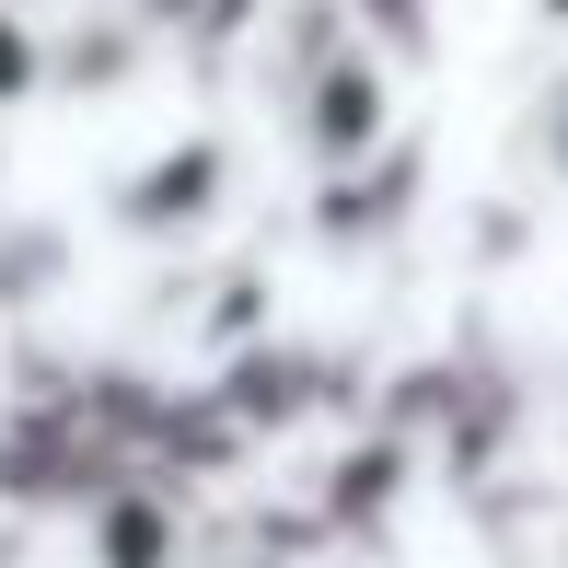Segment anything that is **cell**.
<instances>
[{
  "label": "cell",
  "mask_w": 568,
  "mask_h": 568,
  "mask_svg": "<svg viewBox=\"0 0 568 568\" xmlns=\"http://www.w3.org/2000/svg\"><path fill=\"white\" fill-rule=\"evenodd\" d=\"M267 70H278V128L314 174H359L395 151V70L348 23V0H291L267 36Z\"/></svg>",
  "instance_id": "cell-1"
},
{
  "label": "cell",
  "mask_w": 568,
  "mask_h": 568,
  "mask_svg": "<svg viewBox=\"0 0 568 568\" xmlns=\"http://www.w3.org/2000/svg\"><path fill=\"white\" fill-rule=\"evenodd\" d=\"M116 232H140V244H186V232H210L232 210V140H163L151 163L116 174Z\"/></svg>",
  "instance_id": "cell-2"
},
{
  "label": "cell",
  "mask_w": 568,
  "mask_h": 568,
  "mask_svg": "<svg viewBox=\"0 0 568 568\" xmlns=\"http://www.w3.org/2000/svg\"><path fill=\"white\" fill-rule=\"evenodd\" d=\"M82 546H93V568H174L186 557V523H174V499H151V487H116V499H93Z\"/></svg>",
  "instance_id": "cell-3"
},
{
  "label": "cell",
  "mask_w": 568,
  "mask_h": 568,
  "mask_svg": "<svg viewBox=\"0 0 568 568\" xmlns=\"http://www.w3.org/2000/svg\"><path fill=\"white\" fill-rule=\"evenodd\" d=\"M47 70H59V47H47V23L0 0V116H23V105H36V93H47Z\"/></svg>",
  "instance_id": "cell-4"
},
{
  "label": "cell",
  "mask_w": 568,
  "mask_h": 568,
  "mask_svg": "<svg viewBox=\"0 0 568 568\" xmlns=\"http://www.w3.org/2000/svg\"><path fill=\"white\" fill-rule=\"evenodd\" d=\"M546 163H557V186H568V82L546 93Z\"/></svg>",
  "instance_id": "cell-5"
},
{
  "label": "cell",
  "mask_w": 568,
  "mask_h": 568,
  "mask_svg": "<svg viewBox=\"0 0 568 568\" xmlns=\"http://www.w3.org/2000/svg\"><path fill=\"white\" fill-rule=\"evenodd\" d=\"M534 23H557V36H568V0H534Z\"/></svg>",
  "instance_id": "cell-6"
}]
</instances>
